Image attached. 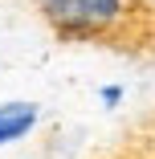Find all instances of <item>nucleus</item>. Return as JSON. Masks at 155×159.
Returning a JSON list of instances; mask_svg holds the SVG:
<instances>
[{
  "label": "nucleus",
  "instance_id": "nucleus-1",
  "mask_svg": "<svg viewBox=\"0 0 155 159\" xmlns=\"http://www.w3.org/2000/svg\"><path fill=\"white\" fill-rule=\"evenodd\" d=\"M45 20L66 37H94L122 20V0H37Z\"/></svg>",
  "mask_w": 155,
  "mask_h": 159
},
{
  "label": "nucleus",
  "instance_id": "nucleus-2",
  "mask_svg": "<svg viewBox=\"0 0 155 159\" xmlns=\"http://www.w3.org/2000/svg\"><path fill=\"white\" fill-rule=\"evenodd\" d=\"M37 126V106L33 102H4L0 106V147L16 143L21 135H29Z\"/></svg>",
  "mask_w": 155,
  "mask_h": 159
},
{
  "label": "nucleus",
  "instance_id": "nucleus-3",
  "mask_svg": "<svg viewBox=\"0 0 155 159\" xmlns=\"http://www.w3.org/2000/svg\"><path fill=\"white\" fill-rule=\"evenodd\" d=\"M118 98H122V90H118V86H110V90H102V102H106V106H114Z\"/></svg>",
  "mask_w": 155,
  "mask_h": 159
}]
</instances>
